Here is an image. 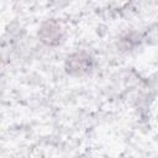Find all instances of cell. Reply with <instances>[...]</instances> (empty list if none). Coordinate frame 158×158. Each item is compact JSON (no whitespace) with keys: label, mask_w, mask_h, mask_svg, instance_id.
<instances>
[{"label":"cell","mask_w":158,"mask_h":158,"mask_svg":"<svg viewBox=\"0 0 158 158\" xmlns=\"http://www.w3.org/2000/svg\"><path fill=\"white\" fill-rule=\"evenodd\" d=\"M93 65L91 57L85 52H77L68 57L67 70L72 74H83L90 70Z\"/></svg>","instance_id":"cell-1"},{"label":"cell","mask_w":158,"mask_h":158,"mask_svg":"<svg viewBox=\"0 0 158 158\" xmlns=\"http://www.w3.org/2000/svg\"><path fill=\"white\" fill-rule=\"evenodd\" d=\"M38 35H40V38L42 40V42L53 46V44L59 43V41L63 36V30L57 21L51 20V21L44 22L41 26Z\"/></svg>","instance_id":"cell-2"}]
</instances>
